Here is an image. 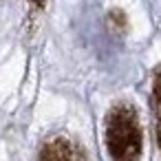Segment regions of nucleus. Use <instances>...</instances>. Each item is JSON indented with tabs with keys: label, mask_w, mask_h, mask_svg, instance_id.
<instances>
[{
	"label": "nucleus",
	"mask_w": 161,
	"mask_h": 161,
	"mask_svg": "<svg viewBox=\"0 0 161 161\" xmlns=\"http://www.w3.org/2000/svg\"><path fill=\"white\" fill-rule=\"evenodd\" d=\"M36 161H91V154L80 139L55 132L38 146Z\"/></svg>",
	"instance_id": "nucleus-2"
},
{
	"label": "nucleus",
	"mask_w": 161,
	"mask_h": 161,
	"mask_svg": "<svg viewBox=\"0 0 161 161\" xmlns=\"http://www.w3.org/2000/svg\"><path fill=\"white\" fill-rule=\"evenodd\" d=\"M148 108H150V126H152V139L161 154V62L152 69L150 75V95H148Z\"/></svg>",
	"instance_id": "nucleus-3"
},
{
	"label": "nucleus",
	"mask_w": 161,
	"mask_h": 161,
	"mask_svg": "<svg viewBox=\"0 0 161 161\" xmlns=\"http://www.w3.org/2000/svg\"><path fill=\"white\" fill-rule=\"evenodd\" d=\"M27 3H29V7H31L33 11H40V9L47 5V0H27Z\"/></svg>",
	"instance_id": "nucleus-4"
},
{
	"label": "nucleus",
	"mask_w": 161,
	"mask_h": 161,
	"mask_svg": "<svg viewBox=\"0 0 161 161\" xmlns=\"http://www.w3.org/2000/svg\"><path fill=\"white\" fill-rule=\"evenodd\" d=\"M104 148L110 161H141L143 128L137 106L130 99H115L102 119Z\"/></svg>",
	"instance_id": "nucleus-1"
}]
</instances>
